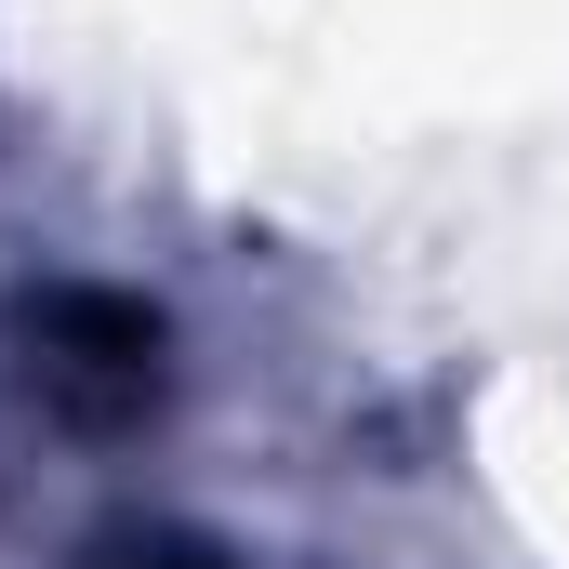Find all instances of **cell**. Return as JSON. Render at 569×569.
<instances>
[{
  "label": "cell",
  "instance_id": "1",
  "mask_svg": "<svg viewBox=\"0 0 569 569\" xmlns=\"http://www.w3.org/2000/svg\"><path fill=\"white\" fill-rule=\"evenodd\" d=\"M27 345H40V385L67 411H93V425H120V411L159 398V318L120 305V291H53L27 318Z\"/></svg>",
  "mask_w": 569,
  "mask_h": 569
},
{
  "label": "cell",
  "instance_id": "2",
  "mask_svg": "<svg viewBox=\"0 0 569 569\" xmlns=\"http://www.w3.org/2000/svg\"><path fill=\"white\" fill-rule=\"evenodd\" d=\"M146 569H212V557H186V543H159V557H146Z\"/></svg>",
  "mask_w": 569,
  "mask_h": 569
}]
</instances>
